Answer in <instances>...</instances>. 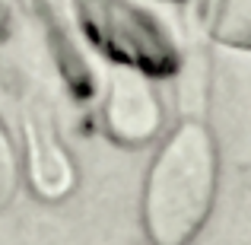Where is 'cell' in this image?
<instances>
[{
  "mask_svg": "<svg viewBox=\"0 0 251 245\" xmlns=\"http://www.w3.org/2000/svg\"><path fill=\"white\" fill-rule=\"evenodd\" d=\"M220 150L207 124L181 121L143 178L140 220L150 245H191L213 214Z\"/></svg>",
  "mask_w": 251,
  "mask_h": 245,
  "instance_id": "6da1fadb",
  "label": "cell"
},
{
  "mask_svg": "<svg viewBox=\"0 0 251 245\" xmlns=\"http://www.w3.org/2000/svg\"><path fill=\"white\" fill-rule=\"evenodd\" d=\"M86 35L121 67L147 77H169L178 67V51L169 32L147 10L127 0H76Z\"/></svg>",
  "mask_w": 251,
  "mask_h": 245,
  "instance_id": "7a4b0ae2",
  "label": "cell"
},
{
  "mask_svg": "<svg viewBox=\"0 0 251 245\" xmlns=\"http://www.w3.org/2000/svg\"><path fill=\"white\" fill-rule=\"evenodd\" d=\"M102 118H105L108 134L118 143L140 147V143L153 140L162 124V111H159V99H156L153 86H150V77L134 67L118 64L111 86H108Z\"/></svg>",
  "mask_w": 251,
  "mask_h": 245,
  "instance_id": "3957f363",
  "label": "cell"
},
{
  "mask_svg": "<svg viewBox=\"0 0 251 245\" xmlns=\"http://www.w3.org/2000/svg\"><path fill=\"white\" fill-rule=\"evenodd\" d=\"M25 137H29V172L32 178H35V188L42 197H61L70 191V185H74V178L64 175V172L51 169V163L54 165H70L67 156H64V150L57 147V140L48 134V128H35V124H29V131H25Z\"/></svg>",
  "mask_w": 251,
  "mask_h": 245,
  "instance_id": "277c9868",
  "label": "cell"
},
{
  "mask_svg": "<svg viewBox=\"0 0 251 245\" xmlns=\"http://www.w3.org/2000/svg\"><path fill=\"white\" fill-rule=\"evenodd\" d=\"M210 29L220 42L251 48V0H213Z\"/></svg>",
  "mask_w": 251,
  "mask_h": 245,
  "instance_id": "5b68a950",
  "label": "cell"
},
{
  "mask_svg": "<svg viewBox=\"0 0 251 245\" xmlns=\"http://www.w3.org/2000/svg\"><path fill=\"white\" fill-rule=\"evenodd\" d=\"M19 191V156L13 150V140L6 137L3 124H0V210L13 204Z\"/></svg>",
  "mask_w": 251,
  "mask_h": 245,
  "instance_id": "8992f818",
  "label": "cell"
}]
</instances>
